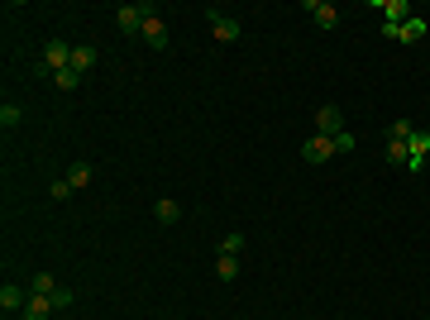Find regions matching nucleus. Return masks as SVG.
<instances>
[{
    "instance_id": "nucleus-1",
    "label": "nucleus",
    "mask_w": 430,
    "mask_h": 320,
    "mask_svg": "<svg viewBox=\"0 0 430 320\" xmlns=\"http://www.w3.org/2000/svg\"><path fill=\"white\" fill-rule=\"evenodd\" d=\"M148 14H158L148 0H144V5H120V10H115V24H120L124 34H134V29H144V19H148Z\"/></svg>"
},
{
    "instance_id": "nucleus-2",
    "label": "nucleus",
    "mask_w": 430,
    "mask_h": 320,
    "mask_svg": "<svg viewBox=\"0 0 430 320\" xmlns=\"http://www.w3.org/2000/svg\"><path fill=\"white\" fill-rule=\"evenodd\" d=\"M426 153H430V129H416L407 139V172H421L426 168Z\"/></svg>"
},
{
    "instance_id": "nucleus-3",
    "label": "nucleus",
    "mask_w": 430,
    "mask_h": 320,
    "mask_svg": "<svg viewBox=\"0 0 430 320\" xmlns=\"http://www.w3.org/2000/svg\"><path fill=\"white\" fill-rule=\"evenodd\" d=\"M48 58H43V72L53 77V72H63V67H72V48L63 43V38H48V48H43Z\"/></svg>"
},
{
    "instance_id": "nucleus-4",
    "label": "nucleus",
    "mask_w": 430,
    "mask_h": 320,
    "mask_svg": "<svg viewBox=\"0 0 430 320\" xmlns=\"http://www.w3.org/2000/svg\"><path fill=\"white\" fill-rule=\"evenodd\" d=\"M302 158H306V163H330V158H335V139H325V134L306 139V144H302Z\"/></svg>"
},
{
    "instance_id": "nucleus-5",
    "label": "nucleus",
    "mask_w": 430,
    "mask_h": 320,
    "mask_svg": "<svg viewBox=\"0 0 430 320\" xmlns=\"http://www.w3.org/2000/svg\"><path fill=\"white\" fill-rule=\"evenodd\" d=\"M339 129H344V115H339V106H321V110H316V134L335 139Z\"/></svg>"
},
{
    "instance_id": "nucleus-6",
    "label": "nucleus",
    "mask_w": 430,
    "mask_h": 320,
    "mask_svg": "<svg viewBox=\"0 0 430 320\" xmlns=\"http://www.w3.org/2000/svg\"><path fill=\"white\" fill-rule=\"evenodd\" d=\"M211 29L220 43H234L239 38V19H229V14H220V10H211Z\"/></svg>"
},
{
    "instance_id": "nucleus-7",
    "label": "nucleus",
    "mask_w": 430,
    "mask_h": 320,
    "mask_svg": "<svg viewBox=\"0 0 430 320\" xmlns=\"http://www.w3.org/2000/svg\"><path fill=\"white\" fill-rule=\"evenodd\" d=\"M306 10L316 14V24H321V29H335V24H339V10H335L330 0H306Z\"/></svg>"
},
{
    "instance_id": "nucleus-8",
    "label": "nucleus",
    "mask_w": 430,
    "mask_h": 320,
    "mask_svg": "<svg viewBox=\"0 0 430 320\" xmlns=\"http://www.w3.org/2000/svg\"><path fill=\"white\" fill-rule=\"evenodd\" d=\"M139 34H144V38L153 43V48H163V43H168V24H163V14H148Z\"/></svg>"
},
{
    "instance_id": "nucleus-9",
    "label": "nucleus",
    "mask_w": 430,
    "mask_h": 320,
    "mask_svg": "<svg viewBox=\"0 0 430 320\" xmlns=\"http://www.w3.org/2000/svg\"><path fill=\"white\" fill-rule=\"evenodd\" d=\"M53 316V297H29L24 301V320H48Z\"/></svg>"
},
{
    "instance_id": "nucleus-10",
    "label": "nucleus",
    "mask_w": 430,
    "mask_h": 320,
    "mask_svg": "<svg viewBox=\"0 0 430 320\" xmlns=\"http://www.w3.org/2000/svg\"><path fill=\"white\" fill-rule=\"evenodd\" d=\"M416 38H426V19H421V14H411V19L397 29V43H416Z\"/></svg>"
},
{
    "instance_id": "nucleus-11",
    "label": "nucleus",
    "mask_w": 430,
    "mask_h": 320,
    "mask_svg": "<svg viewBox=\"0 0 430 320\" xmlns=\"http://www.w3.org/2000/svg\"><path fill=\"white\" fill-rule=\"evenodd\" d=\"M96 58H101L96 48H72V72H82V77H87V72L96 67Z\"/></svg>"
},
{
    "instance_id": "nucleus-12",
    "label": "nucleus",
    "mask_w": 430,
    "mask_h": 320,
    "mask_svg": "<svg viewBox=\"0 0 430 320\" xmlns=\"http://www.w3.org/2000/svg\"><path fill=\"white\" fill-rule=\"evenodd\" d=\"M153 215H158V225H177V220H182V206H177V201H168V196H163V201H158V206H153Z\"/></svg>"
},
{
    "instance_id": "nucleus-13",
    "label": "nucleus",
    "mask_w": 430,
    "mask_h": 320,
    "mask_svg": "<svg viewBox=\"0 0 430 320\" xmlns=\"http://www.w3.org/2000/svg\"><path fill=\"white\" fill-rule=\"evenodd\" d=\"M383 14H387V24H407V19H411V5H407V0H387Z\"/></svg>"
},
{
    "instance_id": "nucleus-14",
    "label": "nucleus",
    "mask_w": 430,
    "mask_h": 320,
    "mask_svg": "<svg viewBox=\"0 0 430 320\" xmlns=\"http://www.w3.org/2000/svg\"><path fill=\"white\" fill-rule=\"evenodd\" d=\"M0 306H5V311H24V292H19L14 282H5V287H0Z\"/></svg>"
},
{
    "instance_id": "nucleus-15",
    "label": "nucleus",
    "mask_w": 430,
    "mask_h": 320,
    "mask_svg": "<svg viewBox=\"0 0 430 320\" xmlns=\"http://www.w3.org/2000/svg\"><path fill=\"white\" fill-rule=\"evenodd\" d=\"M53 87H58V91H77V87H82V72L63 67V72H53Z\"/></svg>"
},
{
    "instance_id": "nucleus-16",
    "label": "nucleus",
    "mask_w": 430,
    "mask_h": 320,
    "mask_svg": "<svg viewBox=\"0 0 430 320\" xmlns=\"http://www.w3.org/2000/svg\"><path fill=\"white\" fill-rule=\"evenodd\" d=\"M387 163L392 168H407V139H387Z\"/></svg>"
},
{
    "instance_id": "nucleus-17",
    "label": "nucleus",
    "mask_w": 430,
    "mask_h": 320,
    "mask_svg": "<svg viewBox=\"0 0 430 320\" xmlns=\"http://www.w3.org/2000/svg\"><path fill=\"white\" fill-rule=\"evenodd\" d=\"M91 177H96V172H91L87 163H72V172H67V182H72V192H77V187H91Z\"/></svg>"
},
{
    "instance_id": "nucleus-18",
    "label": "nucleus",
    "mask_w": 430,
    "mask_h": 320,
    "mask_svg": "<svg viewBox=\"0 0 430 320\" xmlns=\"http://www.w3.org/2000/svg\"><path fill=\"white\" fill-rule=\"evenodd\" d=\"M53 292H58V282H53L48 273H38V277L29 282V297H53Z\"/></svg>"
},
{
    "instance_id": "nucleus-19",
    "label": "nucleus",
    "mask_w": 430,
    "mask_h": 320,
    "mask_svg": "<svg viewBox=\"0 0 430 320\" xmlns=\"http://www.w3.org/2000/svg\"><path fill=\"white\" fill-rule=\"evenodd\" d=\"M239 249H244V234H239V229L220 239V253H225V258H239Z\"/></svg>"
},
{
    "instance_id": "nucleus-20",
    "label": "nucleus",
    "mask_w": 430,
    "mask_h": 320,
    "mask_svg": "<svg viewBox=\"0 0 430 320\" xmlns=\"http://www.w3.org/2000/svg\"><path fill=\"white\" fill-rule=\"evenodd\" d=\"M215 273H220L225 282H234V277H239V258H225V253H220V263H215Z\"/></svg>"
},
{
    "instance_id": "nucleus-21",
    "label": "nucleus",
    "mask_w": 430,
    "mask_h": 320,
    "mask_svg": "<svg viewBox=\"0 0 430 320\" xmlns=\"http://www.w3.org/2000/svg\"><path fill=\"white\" fill-rule=\"evenodd\" d=\"M19 119H24V110H19V106H10V101L0 106V124H5V129H14Z\"/></svg>"
},
{
    "instance_id": "nucleus-22",
    "label": "nucleus",
    "mask_w": 430,
    "mask_h": 320,
    "mask_svg": "<svg viewBox=\"0 0 430 320\" xmlns=\"http://www.w3.org/2000/svg\"><path fill=\"white\" fill-rule=\"evenodd\" d=\"M411 134H416V124H411V119H397V124H392V134H387V139H411Z\"/></svg>"
},
{
    "instance_id": "nucleus-23",
    "label": "nucleus",
    "mask_w": 430,
    "mask_h": 320,
    "mask_svg": "<svg viewBox=\"0 0 430 320\" xmlns=\"http://www.w3.org/2000/svg\"><path fill=\"white\" fill-rule=\"evenodd\" d=\"M335 153H354V134H349V129L335 134Z\"/></svg>"
},
{
    "instance_id": "nucleus-24",
    "label": "nucleus",
    "mask_w": 430,
    "mask_h": 320,
    "mask_svg": "<svg viewBox=\"0 0 430 320\" xmlns=\"http://www.w3.org/2000/svg\"><path fill=\"white\" fill-rule=\"evenodd\" d=\"M48 196H53V201H67V196H72V182H67V177H63V182H53V187H48Z\"/></svg>"
},
{
    "instance_id": "nucleus-25",
    "label": "nucleus",
    "mask_w": 430,
    "mask_h": 320,
    "mask_svg": "<svg viewBox=\"0 0 430 320\" xmlns=\"http://www.w3.org/2000/svg\"><path fill=\"white\" fill-rule=\"evenodd\" d=\"M72 301H77V297H72V292H67V287H58V292H53V311H67V306H72Z\"/></svg>"
}]
</instances>
